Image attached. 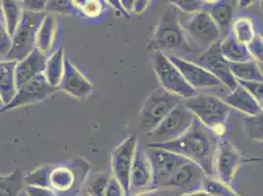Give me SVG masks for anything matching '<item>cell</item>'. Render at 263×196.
<instances>
[{"instance_id": "cell-1", "label": "cell", "mask_w": 263, "mask_h": 196, "mask_svg": "<svg viewBox=\"0 0 263 196\" xmlns=\"http://www.w3.org/2000/svg\"><path fill=\"white\" fill-rule=\"evenodd\" d=\"M219 139L195 119L181 136L170 142L149 143L147 146L164 149L197 164L208 178H214L213 161Z\"/></svg>"}, {"instance_id": "cell-2", "label": "cell", "mask_w": 263, "mask_h": 196, "mask_svg": "<svg viewBox=\"0 0 263 196\" xmlns=\"http://www.w3.org/2000/svg\"><path fill=\"white\" fill-rule=\"evenodd\" d=\"M147 49L165 55H175L192 61L197 54L190 47L180 21V13L170 2L156 25Z\"/></svg>"}, {"instance_id": "cell-3", "label": "cell", "mask_w": 263, "mask_h": 196, "mask_svg": "<svg viewBox=\"0 0 263 196\" xmlns=\"http://www.w3.org/2000/svg\"><path fill=\"white\" fill-rule=\"evenodd\" d=\"M189 111L217 139L227 131V121L232 109L215 95L197 93L183 100Z\"/></svg>"}, {"instance_id": "cell-4", "label": "cell", "mask_w": 263, "mask_h": 196, "mask_svg": "<svg viewBox=\"0 0 263 196\" xmlns=\"http://www.w3.org/2000/svg\"><path fill=\"white\" fill-rule=\"evenodd\" d=\"M90 165L83 158L50 165L48 188L57 196H76L88 177Z\"/></svg>"}, {"instance_id": "cell-5", "label": "cell", "mask_w": 263, "mask_h": 196, "mask_svg": "<svg viewBox=\"0 0 263 196\" xmlns=\"http://www.w3.org/2000/svg\"><path fill=\"white\" fill-rule=\"evenodd\" d=\"M187 16L186 20L181 24L186 42L197 56L203 53L211 45L222 40L218 27L204 9Z\"/></svg>"}, {"instance_id": "cell-6", "label": "cell", "mask_w": 263, "mask_h": 196, "mask_svg": "<svg viewBox=\"0 0 263 196\" xmlns=\"http://www.w3.org/2000/svg\"><path fill=\"white\" fill-rule=\"evenodd\" d=\"M182 98L158 87L146 97L138 116L140 131L148 134L182 101Z\"/></svg>"}, {"instance_id": "cell-7", "label": "cell", "mask_w": 263, "mask_h": 196, "mask_svg": "<svg viewBox=\"0 0 263 196\" xmlns=\"http://www.w3.org/2000/svg\"><path fill=\"white\" fill-rule=\"evenodd\" d=\"M46 13H33L23 10L22 19L16 32L12 35L11 48L4 58L12 61H21L35 48L36 33Z\"/></svg>"}, {"instance_id": "cell-8", "label": "cell", "mask_w": 263, "mask_h": 196, "mask_svg": "<svg viewBox=\"0 0 263 196\" xmlns=\"http://www.w3.org/2000/svg\"><path fill=\"white\" fill-rule=\"evenodd\" d=\"M153 67L161 87L168 92L183 100L198 93L186 83L179 70L169 61L164 53L159 51L153 52Z\"/></svg>"}, {"instance_id": "cell-9", "label": "cell", "mask_w": 263, "mask_h": 196, "mask_svg": "<svg viewBox=\"0 0 263 196\" xmlns=\"http://www.w3.org/2000/svg\"><path fill=\"white\" fill-rule=\"evenodd\" d=\"M195 116L189 111L183 100L172 110L154 131L146 134L153 142H170L181 136L191 127Z\"/></svg>"}, {"instance_id": "cell-10", "label": "cell", "mask_w": 263, "mask_h": 196, "mask_svg": "<svg viewBox=\"0 0 263 196\" xmlns=\"http://www.w3.org/2000/svg\"><path fill=\"white\" fill-rule=\"evenodd\" d=\"M153 171V188H160L165 182L187 160L184 157L164 149L146 146L144 148Z\"/></svg>"}, {"instance_id": "cell-11", "label": "cell", "mask_w": 263, "mask_h": 196, "mask_svg": "<svg viewBox=\"0 0 263 196\" xmlns=\"http://www.w3.org/2000/svg\"><path fill=\"white\" fill-rule=\"evenodd\" d=\"M243 162L241 151L229 141H219L214 155L213 173L226 185H231Z\"/></svg>"}, {"instance_id": "cell-12", "label": "cell", "mask_w": 263, "mask_h": 196, "mask_svg": "<svg viewBox=\"0 0 263 196\" xmlns=\"http://www.w3.org/2000/svg\"><path fill=\"white\" fill-rule=\"evenodd\" d=\"M137 144V138L130 135L118 144L111 153L112 177L119 182L127 196L130 195V174Z\"/></svg>"}, {"instance_id": "cell-13", "label": "cell", "mask_w": 263, "mask_h": 196, "mask_svg": "<svg viewBox=\"0 0 263 196\" xmlns=\"http://www.w3.org/2000/svg\"><path fill=\"white\" fill-rule=\"evenodd\" d=\"M57 89L58 88L51 87L48 84L44 74L34 76L32 80L23 84L22 86L17 87V92L13 100L9 104L4 105L3 108L0 110V113L44 100L45 98L54 93Z\"/></svg>"}, {"instance_id": "cell-14", "label": "cell", "mask_w": 263, "mask_h": 196, "mask_svg": "<svg viewBox=\"0 0 263 196\" xmlns=\"http://www.w3.org/2000/svg\"><path fill=\"white\" fill-rule=\"evenodd\" d=\"M220 42L211 45L203 53L197 55L192 62L208 70L209 73L219 80L223 86L232 91L238 87V82L231 73L229 62H227L221 54Z\"/></svg>"}, {"instance_id": "cell-15", "label": "cell", "mask_w": 263, "mask_h": 196, "mask_svg": "<svg viewBox=\"0 0 263 196\" xmlns=\"http://www.w3.org/2000/svg\"><path fill=\"white\" fill-rule=\"evenodd\" d=\"M166 56L169 61L179 70L186 83L197 91L198 89L214 88L223 86L216 76H213L208 70L196 63L175 55L168 54Z\"/></svg>"}, {"instance_id": "cell-16", "label": "cell", "mask_w": 263, "mask_h": 196, "mask_svg": "<svg viewBox=\"0 0 263 196\" xmlns=\"http://www.w3.org/2000/svg\"><path fill=\"white\" fill-rule=\"evenodd\" d=\"M206 174L197 164L187 161L171 175L160 188H173L184 193L202 189Z\"/></svg>"}, {"instance_id": "cell-17", "label": "cell", "mask_w": 263, "mask_h": 196, "mask_svg": "<svg viewBox=\"0 0 263 196\" xmlns=\"http://www.w3.org/2000/svg\"><path fill=\"white\" fill-rule=\"evenodd\" d=\"M58 89L63 90L78 100H85L91 95L95 87L92 83L78 70L69 58H65L64 73Z\"/></svg>"}, {"instance_id": "cell-18", "label": "cell", "mask_w": 263, "mask_h": 196, "mask_svg": "<svg viewBox=\"0 0 263 196\" xmlns=\"http://www.w3.org/2000/svg\"><path fill=\"white\" fill-rule=\"evenodd\" d=\"M153 184V171L145 150L138 142L130 174V195L133 192L147 190Z\"/></svg>"}, {"instance_id": "cell-19", "label": "cell", "mask_w": 263, "mask_h": 196, "mask_svg": "<svg viewBox=\"0 0 263 196\" xmlns=\"http://www.w3.org/2000/svg\"><path fill=\"white\" fill-rule=\"evenodd\" d=\"M233 1H204L203 9L209 13L210 18L219 29L222 38L227 36L231 32L234 22L235 5Z\"/></svg>"}, {"instance_id": "cell-20", "label": "cell", "mask_w": 263, "mask_h": 196, "mask_svg": "<svg viewBox=\"0 0 263 196\" xmlns=\"http://www.w3.org/2000/svg\"><path fill=\"white\" fill-rule=\"evenodd\" d=\"M46 54L34 48L33 51L25 57L16 65V83L17 87L32 80L34 76L44 74L46 66Z\"/></svg>"}, {"instance_id": "cell-21", "label": "cell", "mask_w": 263, "mask_h": 196, "mask_svg": "<svg viewBox=\"0 0 263 196\" xmlns=\"http://www.w3.org/2000/svg\"><path fill=\"white\" fill-rule=\"evenodd\" d=\"M231 109H236L247 116H257L262 114L260 105L252 95L238 84V87L230 91L229 94L221 98Z\"/></svg>"}, {"instance_id": "cell-22", "label": "cell", "mask_w": 263, "mask_h": 196, "mask_svg": "<svg viewBox=\"0 0 263 196\" xmlns=\"http://www.w3.org/2000/svg\"><path fill=\"white\" fill-rule=\"evenodd\" d=\"M16 61L0 60V98L4 105L11 102L17 92Z\"/></svg>"}, {"instance_id": "cell-23", "label": "cell", "mask_w": 263, "mask_h": 196, "mask_svg": "<svg viewBox=\"0 0 263 196\" xmlns=\"http://www.w3.org/2000/svg\"><path fill=\"white\" fill-rule=\"evenodd\" d=\"M220 51L223 58L229 63H239L252 60L248 46L239 43L231 33L221 40Z\"/></svg>"}, {"instance_id": "cell-24", "label": "cell", "mask_w": 263, "mask_h": 196, "mask_svg": "<svg viewBox=\"0 0 263 196\" xmlns=\"http://www.w3.org/2000/svg\"><path fill=\"white\" fill-rule=\"evenodd\" d=\"M57 33V22L53 15L46 13L43 22L40 26V29L36 33L35 48L46 54L51 50Z\"/></svg>"}, {"instance_id": "cell-25", "label": "cell", "mask_w": 263, "mask_h": 196, "mask_svg": "<svg viewBox=\"0 0 263 196\" xmlns=\"http://www.w3.org/2000/svg\"><path fill=\"white\" fill-rule=\"evenodd\" d=\"M0 10L2 15V22L5 26L7 33H9V35L12 37L22 19L23 9L21 1H0Z\"/></svg>"}, {"instance_id": "cell-26", "label": "cell", "mask_w": 263, "mask_h": 196, "mask_svg": "<svg viewBox=\"0 0 263 196\" xmlns=\"http://www.w3.org/2000/svg\"><path fill=\"white\" fill-rule=\"evenodd\" d=\"M64 61L65 52L62 47H59L47 61L44 70V75L51 87L58 88L64 73Z\"/></svg>"}, {"instance_id": "cell-27", "label": "cell", "mask_w": 263, "mask_h": 196, "mask_svg": "<svg viewBox=\"0 0 263 196\" xmlns=\"http://www.w3.org/2000/svg\"><path fill=\"white\" fill-rule=\"evenodd\" d=\"M259 63L253 59L246 62L239 63H229L232 75L237 81H247V82H261L262 83V70Z\"/></svg>"}, {"instance_id": "cell-28", "label": "cell", "mask_w": 263, "mask_h": 196, "mask_svg": "<svg viewBox=\"0 0 263 196\" xmlns=\"http://www.w3.org/2000/svg\"><path fill=\"white\" fill-rule=\"evenodd\" d=\"M231 33L235 36V38L245 45H249L255 36L258 34L256 33V29L254 23L251 18L242 16L237 18L231 28Z\"/></svg>"}, {"instance_id": "cell-29", "label": "cell", "mask_w": 263, "mask_h": 196, "mask_svg": "<svg viewBox=\"0 0 263 196\" xmlns=\"http://www.w3.org/2000/svg\"><path fill=\"white\" fill-rule=\"evenodd\" d=\"M24 185V174L16 169L0 179V196H19Z\"/></svg>"}, {"instance_id": "cell-30", "label": "cell", "mask_w": 263, "mask_h": 196, "mask_svg": "<svg viewBox=\"0 0 263 196\" xmlns=\"http://www.w3.org/2000/svg\"><path fill=\"white\" fill-rule=\"evenodd\" d=\"M202 189L211 196H241L231 185H226L214 178H206Z\"/></svg>"}, {"instance_id": "cell-31", "label": "cell", "mask_w": 263, "mask_h": 196, "mask_svg": "<svg viewBox=\"0 0 263 196\" xmlns=\"http://www.w3.org/2000/svg\"><path fill=\"white\" fill-rule=\"evenodd\" d=\"M245 133L249 140L262 142V114L257 116H247L243 121Z\"/></svg>"}, {"instance_id": "cell-32", "label": "cell", "mask_w": 263, "mask_h": 196, "mask_svg": "<svg viewBox=\"0 0 263 196\" xmlns=\"http://www.w3.org/2000/svg\"><path fill=\"white\" fill-rule=\"evenodd\" d=\"M50 165H44L33 172L24 175V184L26 186L48 187V174Z\"/></svg>"}, {"instance_id": "cell-33", "label": "cell", "mask_w": 263, "mask_h": 196, "mask_svg": "<svg viewBox=\"0 0 263 196\" xmlns=\"http://www.w3.org/2000/svg\"><path fill=\"white\" fill-rule=\"evenodd\" d=\"M110 175L106 173H99L88 180L86 191L88 196H104V190Z\"/></svg>"}, {"instance_id": "cell-34", "label": "cell", "mask_w": 263, "mask_h": 196, "mask_svg": "<svg viewBox=\"0 0 263 196\" xmlns=\"http://www.w3.org/2000/svg\"><path fill=\"white\" fill-rule=\"evenodd\" d=\"M76 11L81 12L88 18H97L103 12V4L97 0L73 1Z\"/></svg>"}, {"instance_id": "cell-35", "label": "cell", "mask_w": 263, "mask_h": 196, "mask_svg": "<svg viewBox=\"0 0 263 196\" xmlns=\"http://www.w3.org/2000/svg\"><path fill=\"white\" fill-rule=\"evenodd\" d=\"M178 11L186 15H194L201 11L204 7V1L201 0H176L171 2Z\"/></svg>"}, {"instance_id": "cell-36", "label": "cell", "mask_w": 263, "mask_h": 196, "mask_svg": "<svg viewBox=\"0 0 263 196\" xmlns=\"http://www.w3.org/2000/svg\"><path fill=\"white\" fill-rule=\"evenodd\" d=\"M238 84L243 87L252 97L254 98L260 105L263 101V85L261 82H247V81H237Z\"/></svg>"}, {"instance_id": "cell-37", "label": "cell", "mask_w": 263, "mask_h": 196, "mask_svg": "<svg viewBox=\"0 0 263 196\" xmlns=\"http://www.w3.org/2000/svg\"><path fill=\"white\" fill-rule=\"evenodd\" d=\"M62 13V14H73L76 9L73 5V1H47L45 13Z\"/></svg>"}, {"instance_id": "cell-38", "label": "cell", "mask_w": 263, "mask_h": 196, "mask_svg": "<svg viewBox=\"0 0 263 196\" xmlns=\"http://www.w3.org/2000/svg\"><path fill=\"white\" fill-rule=\"evenodd\" d=\"M183 194V191L173 188H153L138 193H133L129 196H182Z\"/></svg>"}, {"instance_id": "cell-39", "label": "cell", "mask_w": 263, "mask_h": 196, "mask_svg": "<svg viewBox=\"0 0 263 196\" xmlns=\"http://www.w3.org/2000/svg\"><path fill=\"white\" fill-rule=\"evenodd\" d=\"M248 49L252 59L257 63L262 64L263 44L262 37L260 34H257L252 43L248 45Z\"/></svg>"}, {"instance_id": "cell-40", "label": "cell", "mask_w": 263, "mask_h": 196, "mask_svg": "<svg viewBox=\"0 0 263 196\" xmlns=\"http://www.w3.org/2000/svg\"><path fill=\"white\" fill-rule=\"evenodd\" d=\"M11 36L7 33L5 26L0 19V58L4 59L11 48Z\"/></svg>"}, {"instance_id": "cell-41", "label": "cell", "mask_w": 263, "mask_h": 196, "mask_svg": "<svg viewBox=\"0 0 263 196\" xmlns=\"http://www.w3.org/2000/svg\"><path fill=\"white\" fill-rule=\"evenodd\" d=\"M22 9L24 11L33 13H44L47 5V1L44 0H25L21 1Z\"/></svg>"}, {"instance_id": "cell-42", "label": "cell", "mask_w": 263, "mask_h": 196, "mask_svg": "<svg viewBox=\"0 0 263 196\" xmlns=\"http://www.w3.org/2000/svg\"><path fill=\"white\" fill-rule=\"evenodd\" d=\"M104 196H127L119 182L112 175H110L108 183L104 190Z\"/></svg>"}, {"instance_id": "cell-43", "label": "cell", "mask_w": 263, "mask_h": 196, "mask_svg": "<svg viewBox=\"0 0 263 196\" xmlns=\"http://www.w3.org/2000/svg\"><path fill=\"white\" fill-rule=\"evenodd\" d=\"M27 196H57L48 187L40 186H26Z\"/></svg>"}, {"instance_id": "cell-44", "label": "cell", "mask_w": 263, "mask_h": 196, "mask_svg": "<svg viewBox=\"0 0 263 196\" xmlns=\"http://www.w3.org/2000/svg\"><path fill=\"white\" fill-rule=\"evenodd\" d=\"M149 3H151V1H148V0H136V1H134L133 13H135V14L143 13L149 6Z\"/></svg>"}, {"instance_id": "cell-45", "label": "cell", "mask_w": 263, "mask_h": 196, "mask_svg": "<svg viewBox=\"0 0 263 196\" xmlns=\"http://www.w3.org/2000/svg\"><path fill=\"white\" fill-rule=\"evenodd\" d=\"M182 196H211L209 195V193L203 190V189H199V190H196V191H192V192H186L184 193Z\"/></svg>"}, {"instance_id": "cell-46", "label": "cell", "mask_w": 263, "mask_h": 196, "mask_svg": "<svg viewBox=\"0 0 263 196\" xmlns=\"http://www.w3.org/2000/svg\"><path fill=\"white\" fill-rule=\"evenodd\" d=\"M3 106H4V103H3V101H2V99L0 98V110L3 108Z\"/></svg>"}, {"instance_id": "cell-47", "label": "cell", "mask_w": 263, "mask_h": 196, "mask_svg": "<svg viewBox=\"0 0 263 196\" xmlns=\"http://www.w3.org/2000/svg\"><path fill=\"white\" fill-rule=\"evenodd\" d=\"M2 177H3V175H0V179H1V178H2Z\"/></svg>"}, {"instance_id": "cell-48", "label": "cell", "mask_w": 263, "mask_h": 196, "mask_svg": "<svg viewBox=\"0 0 263 196\" xmlns=\"http://www.w3.org/2000/svg\"><path fill=\"white\" fill-rule=\"evenodd\" d=\"M1 59H2V58H0V60H1Z\"/></svg>"}, {"instance_id": "cell-49", "label": "cell", "mask_w": 263, "mask_h": 196, "mask_svg": "<svg viewBox=\"0 0 263 196\" xmlns=\"http://www.w3.org/2000/svg\"><path fill=\"white\" fill-rule=\"evenodd\" d=\"M0 13H1V10H0Z\"/></svg>"}]
</instances>
